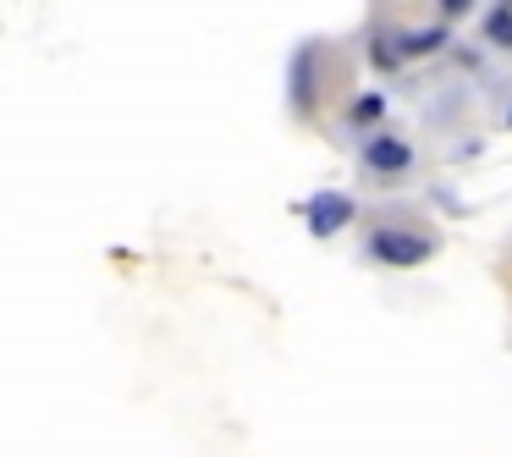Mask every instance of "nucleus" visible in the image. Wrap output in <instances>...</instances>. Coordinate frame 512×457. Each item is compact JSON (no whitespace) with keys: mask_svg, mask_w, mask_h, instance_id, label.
I'll return each instance as SVG.
<instances>
[{"mask_svg":"<svg viewBox=\"0 0 512 457\" xmlns=\"http://www.w3.org/2000/svg\"><path fill=\"white\" fill-rule=\"evenodd\" d=\"M364 254L386 270H413L435 254V237L430 232H408V226H375L364 237Z\"/></svg>","mask_w":512,"mask_h":457,"instance_id":"f257e3e1","label":"nucleus"},{"mask_svg":"<svg viewBox=\"0 0 512 457\" xmlns=\"http://www.w3.org/2000/svg\"><path fill=\"white\" fill-rule=\"evenodd\" d=\"M353 221H358L353 193L320 188V193H309V204H303V226H309V237H314V243H331V237H336V232H347Z\"/></svg>","mask_w":512,"mask_h":457,"instance_id":"f03ea898","label":"nucleus"},{"mask_svg":"<svg viewBox=\"0 0 512 457\" xmlns=\"http://www.w3.org/2000/svg\"><path fill=\"white\" fill-rule=\"evenodd\" d=\"M358 160H364L375 177H402V171L413 166V144L402 133H369L364 149H358Z\"/></svg>","mask_w":512,"mask_h":457,"instance_id":"7ed1b4c3","label":"nucleus"},{"mask_svg":"<svg viewBox=\"0 0 512 457\" xmlns=\"http://www.w3.org/2000/svg\"><path fill=\"white\" fill-rule=\"evenodd\" d=\"M452 45V23H430V28H408L397 34V56H430V50Z\"/></svg>","mask_w":512,"mask_h":457,"instance_id":"20e7f679","label":"nucleus"},{"mask_svg":"<svg viewBox=\"0 0 512 457\" xmlns=\"http://www.w3.org/2000/svg\"><path fill=\"white\" fill-rule=\"evenodd\" d=\"M380 116H386V94H380V89H364L353 105H347V127H353V133H369Z\"/></svg>","mask_w":512,"mask_h":457,"instance_id":"39448f33","label":"nucleus"},{"mask_svg":"<svg viewBox=\"0 0 512 457\" xmlns=\"http://www.w3.org/2000/svg\"><path fill=\"white\" fill-rule=\"evenodd\" d=\"M485 45L490 50H512V6L507 0H496L485 12Z\"/></svg>","mask_w":512,"mask_h":457,"instance_id":"423d86ee","label":"nucleus"},{"mask_svg":"<svg viewBox=\"0 0 512 457\" xmlns=\"http://www.w3.org/2000/svg\"><path fill=\"white\" fill-rule=\"evenodd\" d=\"M435 12H441V23H457V17L474 12V0H435Z\"/></svg>","mask_w":512,"mask_h":457,"instance_id":"0eeeda50","label":"nucleus"},{"mask_svg":"<svg viewBox=\"0 0 512 457\" xmlns=\"http://www.w3.org/2000/svg\"><path fill=\"white\" fill-rule=\"evenodd\" d=\"M501 127H512V105H507V116H501Z\"/></svg>","mask_w":512,"mask_h":457,"instance_id":"6e6552de","label":"nucleus"}]
</instances>
